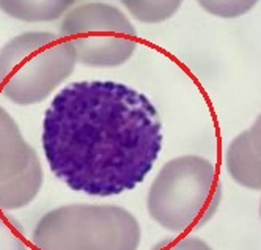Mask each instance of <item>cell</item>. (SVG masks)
<instances>
[{
  "mask_svg": "<svg viewBox=\"0 0 261 250\" xmlns=\"http://www.w3.org/2000/svg\"><path fill=\"white\" fill-rule=\"evenodd\" d=\"M44 156L69 189L112 197L140 184L162 148L159 113L145 94L112 81L74 82L43 120Z\"/></svg>",
  "mask_w": 261,
  "mask_h": 250,
  "instance_id": "1",
  "label": "cell"
},
{
  "mask_svg": "<svg viewBox=\"0 0 261 250\" xmlns=\"http://www.w3.org/2000/svg\"><path fill=\"white\" fill-rule=\"evenodd\" d=\"M222 189L216 167L200 156H181L167 162L148 192V213L173 233L201 228L220 205Z\"/></svg>",
  "mask_w": 261,
  "mask_h": 250,
  "instance_id": "2",
  "label": "cell"
},
{
  "mask_svg": "<svg viewBox=\"0 0 261 250\" xmlns=\"http://www.w3.org/2000/svg\"><path fill=\"white\" fill-rule=\"evenodd\" d=\"M137 219L115 205H65L35 225L33 250H137Z\"/></svg>",
  "mask_w": 261,
  "mask_h": 250,
  "instance_id": "3",
  "label": "cell"
},
{
  "mask_svg": "<svg viewBox=\"0 0 261 250\" xmlns=\"http://www.w3.org/2000/svg\"><path fill=\"white\" fill-rule=\"evenodd\" d=\"M76 62V52L62 36L17 35L0 49V93L19 106L38 104L69 78Z\"/></svg>",
  "mask_w": 261,
  "mask_h": 250,
  "instance_id": "4",
  "label": "cell"
},
{
  "mask_svg": "<svg viewBox=\"0 0 261 250\" xmlns=\"http://www.w3.org/2000/svg\"><path fill=\"white\" fill-rule=\"evenodd\" d=\"M60 36L90 68H117L134 55L139 40L127 16L114 5L88 2L68 11Z\"/></svg>",
  "mask_w": 261,
  "mask_h": 250,
  "instance_id": "5",
  "label": "cell"
},
{
  "mask_svg": "<svg viewBox=\"0 0 261 250\" xmlns=\"http://www.w3.org/2000/svg\"><path fill=\"white\" fill-rule=\"evenodd\" d=\"M43 167L11 115L0 106V209L27 206L43 186Z\"/></svg>",
  "mask_w": 261,
  "mask_h": 250,
  "instance_id": "6",
  "label": "cell"
},
{
  "mask_svg": "<svg viewBox=\"0 0 261 250\" xmlns=\"http://www.w3.org/2000/svg\"><path fill=\"white\" fill-rule=\"evenodd\" d=\"M227 170L241 186L261 190V158L252 148L249 132L244 131L230 143L225 155Z\"/></svg>",
  "mask_w": 261,
  "mask_h": 250,
  "instance_id": "7",
  "label": "cell"
},
{
  "mask_svg": "<svg viewBox=\"0 0 261 250\" xmlns=\"http://www.w3.org/2000/svg\"><path fill=\"white\" fill-rule=\"evenodd\" d=\"M76 0H0V10L24 22H50L62 17Z\"/></svg>",
  "mask_w": 261,
  "mask_h": 250,
  "instance_id": "8",
  "label": "cell"
},
{
  "mask_svg": "<svg viewBox=\"0 0 261 250\" xmlns=\"http://www.w3.org/2000/svg\"><path fill=\"white\" fill-rule=\"evenodd\" d=\"M134 19L145 24H159L170 19L182 0H120Z\"/></svg>",
  "mask_w": 261,
  "mask_h": 250,
  "instance_id": "9",
  "label": "cell"
},
{
  "mask_svg": "<svg viewBox=\"0 0 261 250\" xmlns=\"http://www.w3.org/2000/svg\"><path fill=\"white\" fill-rule=\"evenodd\" d=\"M197 2L213 16L231 19L250 11L258 4V0H197Z\"/></svg>",
  "mask_w": 261,
  "mask_h": 250,
  "instance_id": "10",
  "label": "cell"
},
{
  "mask_svg": "<svg viewBox=\"0 0 261 250\" xmlns=\"http://www.w3.org/2000/svg\"><path fill=\"white\" fill-rule=\"evenodd\" d=\"M0 250H27L22 227L4 214H0Z\"/></svg>",
  "mask_w": 261,
  "mask_h": 250,
  "instance_id": "11",
  "label": "cell"
},
{
  "mask_svg": "<svg viewBox=\"0 0 261 250\" xmlns=\"http://www.w3.org/2000/svg\"><path fill=\"white\" fill-rule=\"evenodd\" d=\"M151 250H213V248L198 238L186 236V238L162 239Z\"/></svg>",
  "mask_w": 261,
  "mask_h": 250,
  "instance_id": "12",
  "label": "cell"
},
{
  "mask_svg": "<svg viewBox=\"0 0 261 250\" xmlns=\"http://www.w3.org/2000/svg\"><path fill=\"white\" fill-rule=\"evenodd\" d=\"M247 132H249L253 151L256 153L258 158H261V115L255 120V123L252 124V128Z\"/></svg>",
  "mask_w": 261,
  "mask_h": 250,
  "instance_id": "13",
  "label": "cell"
},
{
  "mask_svg": "<svg viewBox=\"0 0 261 250\" xmlns=\"http://www.w3.org/2000/svg\"><path fill=\"white\" fill-rule=\"evenodd\" d=\"M259 214H261V205H259Z\"/></svg>",
  "mask_w": 261,
  "mask_h": 250,
  "instance_id": "14",
  "label": "cell"
}]
</instances>
